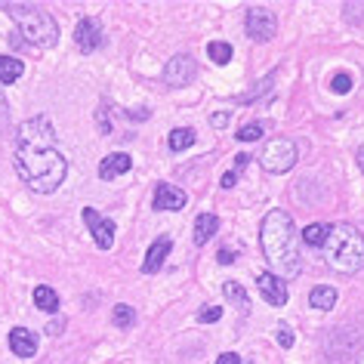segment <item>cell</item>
<instances>
[{"mask_svg": "<svg viewBox=\"0 0 364 364\" xmlns=\"http://www.w3.org/2000/svg\"><path fill=\"white\" fill-rule=\"evenodd\" d=\"M16 173L31 192L53 195L68 176V161L56 149V127L47 114L28 117L16 130V151H13Z\"/></svg>", "mask_w": 364, "mask_h": 364, "instance_id": "obj_1", "label": "cell"}, {"mask_svg": "<svg viewBox=\"0 0 364 364\" xmlns=\"http://www.w3.org/2000/svg\"><path fill=\"white\" fill-rule=\"evenodd\" d=\"M259 247L266 257L272 275L281 281H294L303 272V257H299V235L294 216L287 210H269L259 223Z\"/></svg>", "mask_w": 364, "mask_h": 364, "instance_id": "obj_2", "label": "cell"}, {"mask_svg": "<svg viewBox=\"0 0 364 364\" xmlns=\"http://www.w3.org/2000/svg\"><path fill=\"white\" fill-rule=\"evenodd\" d=\"M321 253H324L327 269L340 272V275H355L364 266V238L355 225L333 223V225H327Z\"/></svg>", "mask_w": 364, "mask_h": 364, "instance_id": "obj_3", "label": "cell"}, {"mask_svg": "<svg viewBox=\"0 0 364 364\" xmlns=\"http://www.w3.org/2000/svg\"><path fill=\"white\" fill-rule=\"evenodd\" d=\"M4 10L16 25H19V34L31 43V47L50 50L59 43V25L47 10L31 6V4H4Z\"/></svg>", "mask_w": 364, "mask_h": 364, "instance_id": "obj_4", "label": "cell"}, {"mask_svg": "<svg viewBox=\"0 0 364 364\" xmlns=\"http://www.w3.org/2000/svg\"><path fill=\"white\" fill-rule=\"evenodd\" d=\"M259 164H262V170H266V173H287V170H294V164H296V145H294V139H284V136L272 139L266 149H262Z\"/></svg>", "mask_w": 364, "mask_h": 364, "instance_id": "obj_5", "label": "cell"}, {"mask_svg": "<svg viewBox=\"0 0 364 364\" xmlns=\"http://www.w3.org/2000/svg\"><path fill=\"white\" fill-rule=\"evenodd\" d=\"M244 28H247L250 41L257 43H266L278 34V19L269 6H250L247 10V19H244Z\"/></svg>", "mask_w": 364, "mask_h": 364, "instance_id": "obj_6", "label": "cell"}, {"mask_svg": "<svg viewBox=\"0 0 364 364\" xmlns=\"http://www.w3.org/2000/svg\"><path fill=\"white\" fill-rule=\"evenodd\" d=\"M195 77H198V62L188 53H179L164 65V84L167 87H188Z\"/></svg>", "mask_w": 364, "mask_h": 364, "instance_id": "obj_7", "label": "cell"}, {"mask_svg": "<svg viewBox=\"0 0 364 364\" xmlns=\"http://www.w3.org/2000/svg\"><path fill=\"white\" fill-rule=\"evenodd\" d=\"M84 223H87L90 235H93L96 247L99 250H112V244H114V223L105 220V216H99L93 207H84Z\"/></svg>", "mask_w": 364, "mask_h": 364, "instance_id": "obj_8", "label": "cell"}, {"mask_svg": "<svg viewBox=\"0 0 364 364\" xmlns=\"http://www.w3.org/2000/svg\"><path fill=\"white\" fill-rule=\"evenodd\" d=\"M257 290H259V296L266 299L269 306H275V309L284 306L287 296H290L287 294V284L281 278L272 275V272H259V275H257Z\"/></svg>", "mask_w": 364, "mask_h": 364, "instance_id": "obj_9", "label": "cell"}, {"mask_svg": "<svg viewBox=\"0 0 364 364\" xmlns=\"http://www.w3.org/2000/svg\"><path fill=\"white\" fill-rule=\"evenodd\" d=\"M75 43H77L80 53H96V50L105 43L102 25H99L96 19H90V16H87V19H80L77 28H75Z\"/></svg>", "mask_w": 364, "mask_h": 364, "instance_id": "obj_10", "label": "cell"}, {"mask_svg": "<svg viewBox=\"0 0 364 364\" xmlns=\"http://www.w3.org/2000/svg\"><path fill=\"white\" fill-rule=\"evenodd\" d=\"M186 201H188L186 192L170 186V182H161V186L154 188V210H182Z\"/></svg>", "mask_w": 364, "mask_h": 364, "instance_id": "obj_11", "label": "cell"}, {"mask_svg": "<svg viewBox=\"0 0 364 364\" xmlns=\"http://www.w3.org/2000/svg\"><path fill=\"white\" fill-rule=\"evenodd\" d=\"M133 167V158L127 151H112L108 158H102V164H99V179L112 182L117 176H124V173H130Z\"/></svg>", "mask_w": 364, "mask_h": 364, "instance_id": "obj_12", "label": "cell"}, {"mask_svg": "<svg viewBox=\"0 0 364 364\" xmlns=\"http://www.w3.org/2000/svg\"><path fill=\"white\" fill-rule=\"evenodd\" d=\"M170 250H173V241L167 238V235L154 241L151 247H149V253H145V259H142V272H145V275H154V272H161V266L170 257Z\"/></svg>", "mask_w": 364, "mask_h": 364, "instance_id": "obj_13", "label": "cell"}, {"mask_svg": "<svg viewBox=\"0 0 364 364\" xmlns=\"http://www.w3.org/2000/svg\"><path fill=\"white\" fill-rule=\"evenodd\" d=\"M10 349H13V355H19V358H34V355H38V336L31 331H25V327H13Z\"/></svg>", "mask_w": 364, "mask_h": 364, "instance_id": "obj_14", "label": "cell"}, {"mask_svg": "<svg viewBox=\"0 0 364 364\" xmlns=\"http://www.w3.org/2000/svg\"><path fill=\"white\" fill-rule=\"evenodd\" d=\"M216 232H220V216H216V213H201L195 220V235H192V238H195L198 247H204V244L210 241Z\"/></svg>", "mask_w": 364, "mask_h": 364, "instance_id": "obj_15", "label": "cell"}, {"mask_svg": "<svg viewBox=\"0 0 364 364\" xmlns=\"http://www.w3.org/2000/svg\"><path fill=\"white\" fill-rule=\"evenodd\" d=\"M25 75V62L16 56H0V84H16Z\"/></svg>", "mask_w": 364, "mask_h": 364, "instance_id": "obj_16", "label": "cell"}, {"mask_svg": "<svg viewBox=\"0 0 364 364\" xmlns=\"http://www.w3.org/2000/svg\"><path fill=\"white\" fill-rule=\"evenodd\" d=\"M336 299H340V294H336L333 287H315L312 294H309V306H315L318 312H327V309L336 306Z\"/></svg>", "mask_w": 364, "mask_h": 364, "instance_id": "obj_17", "label": "cell"}, {"mask_svg": "<svg viewBox=\"0 0 364 364\" xmlns=\"http://www.w3.org/2000/svg\"><path fill=\"white\" fill-rule=\"evenodd\" d=\"M34 306L41 309V312H56L59 309V294L53 287H47V284H41V287H34Z\"/></svg>", "mask_w": 364, "mask_h": 364, "instance_id": "obj_18", "label": "cell"}, {"mask_svg": "<svg viewBox=\"0 0 364 364\" xmlns=\"http://www.w3.org/2000/svg\"><path fill=\"white\" fill-rule=\"evenodd\" d=\"M167 145H170V151H186L188 145H195V130L192 127H176V130H170Z\"/></svg>", "mask_w": 364, "mask_h": 364, "instance_id": "obj_19", "label": "cell"}, {"mask_svg": "<svg viewBox=\"0 0 364 364\" xmlns=\"http://www.w3.org/2000/svg\"><path fill=\"white\" fill-rule=\"evenodd\" d=\"M324 238H327V223H309L303 229V241L309 247H321Z\"/></svg>", "mask_w": 364, "mask_h": 364, "instance_id": "obj_20", "label": "cell"}, {"mask_svg": "<svg viewBox=\"0 0 364 364\" xmlns=\"http://www.w3.org/2000/svg\"><path fill=\"white\" fill-rule=\"evenodd\" d=\"M207 56H210L216 65H229L232 62V47L225 41H210L207 43Z\"/></svg>", "mask_w": 364, "mask_h": 364, "instance_id": "obj_21", "label": "cell"}, {"mask_svg": "<svg viewBox=\"0 0 364 364\" xmlns=\"http://www.w3.org/2000/svg\"><path fill=\"white\" fill-rule=\"evenodd\" d=\"M112 321H114V327H121V331H127V327H133V324H136V309H133V306H127V303L114 306Z\"/></svg>", "mask_w": 364, "mask_h": 364, "instance_id": "obj_22", "label": "cell"}, {"mask_svg": "<svg viewBox=\"0 0 364 364\" xmlns=\"http://www.w3.org/2000/svg\"><path fill=\"white\" fill-rule=\"evenodd\" d=\"M235 136H238L241 142H257V139H262V136H266V127H262V124H244Z\"/></svg>", "mask_w": 364, "mask_h": 364, "instance_id": "obj_23", "label": "cell"}, {"mask_svg": "<svg viewBox=\"0 0 364 364\" xmlns=\"http://www.w3.org/2000/svg\"><path fill=\"white\" fill-rule=\"evenodd\" d=\"M223 294L229 296V299H235V303H238L241 309H247V294H244V287H241V284H235V281H225Z\"/></svg>", "mask_w": 364, "mask_h": 364, "instance_id": "obj_24", "label": "cell"}, {"mask_svg": "<svg viewBox=\"0 0 364 364\" xmlns=\"http://www.w3.org/2000/svg\"><path fill=\"white\" fill-rule=\"evenodd\" d=\"M331 90H333V93H340V96H346V93L352 90V75H346V71L333 75V77H331Z\"/></svg>", "mask_w": 364, "mask_h": 364, "instance_id": "obj_25", "label": "cell"}, {"mask_svg": "<svg viewBox=\"0 0 364 364\" xmlns=\"http://www.w3.org/2000/svg\"><path fill=\"white\" fill-rule=\"evenodd\" d=\"M220 318H223V309L220 306H207V309L198 312V321H201V324H213V321H220Z\"/></svg>", "mask_w": 364, "mask_h": 364, "instance_id": "obj_26", "label": "cell"}, {"mask_svg": "<svg viewBox=\"0 0 364 364\" xmlns=\"http://www.w3.org/2000/svg\"><path fill=\"white\" fill-rule=\"evenodd\" d=\"M275 340H278L281 349H290V346H294V331H290L287 324H278V336H275Z\"/></svg>", "mask_w": 364, "mask_h": 364, "instance_id": "obj_27", "label": "cell"}, {"mask_svg": "<svg viewBox=\"0 0 364 364\" xmlns=\"http://www.w3.org/2000/svg\"><path fill=\"white\" fill-rule=\"evenodd\" d=\"M96 124H99V133H102V136L112 133V121H108V105H102V108L96 112Z\"/></svg>", "mask_w": 364, "mask_h": 364, "instance_id": "obj_28", "label": "cell"}, {"mask_svg": "<svg viewBox=\"0 0 364 364\" xmlns=\"http://www.w3.org/2000/svg\"><path fill=\"white\" fill-rule=\"evenodd\" d=\"M10 127V102H6V96L0 93V133Z\"/></svg>", "mask_w": 364, "mask_h": 364, "instance_id": "obj_29", "label": "cell"}, {"mask_svg": "<svg viewBox=\"0 0 364 364\" xmlns=\"http://www.w3.org/2000/svg\"><path fill=\"white\" fill-rule=\"evenodd\" d=\"M216 259H220V266H229V262L238 259V250H232V247H223L220 253H216Z\"/></svg>", "mask_w": 364, "mask_h": 364, "instance_id": "obj_30", "label": "cell"}, {"mask_svg": "<svg viewBox=\"0 0 364 364\" xmlns=\"http://www.w3.org/2000/svg\"><path fill=\"white\" fill-rule=\"evenodd\" d=\"M62 327H65V318H56V321H50L47 324V336H59Z\"/></svg>", "mask_w": 364, "mask_h": 364, "instance_id": "obj_31", "label": "cell"}, {"mask_svg": "<svg viewBox=\"0 0 364 364\" xmlns=\"http://www.w3.org/2000/svg\"><path fill=\"white\" fill-rule=\"evenodd\" d=\"M235 158H238V161H235V170H232V173H238V176H241V170H244V167H247L250 154H247V151H241V154H235Z\"/></svg>", "mask_w": 364, "mask_h": 364, "instance_id": "obj_32", "label": "cell"}, {"mask_svg": "<svg viewBox=\"0 0 364 364\" xmlns=\"http://www.w3.org/2000/svg\"><path fill=\"white\" fill-rule=\"evenodd\" d=\"M216 364H241V355H235V352H223L220 358H216Z\"/></svg>", "mask_w": 364, "mask_h": 364, "instance_id": "obj_33", "label": "cell"}, {"mask_svg": "<svg viewBox=\"0 0 364 364\" xmlns=\"http://www.w3.org/2000/svg\"><path fill=\"white\" fill-rule=\"evenodd\" d=\"M235 182H238V173H225V176H223V188H235Z\"/></svg>", "mask_w": 364, "mask_h": 364, "instance_id": "obj_34", "label": "cell"}, {"mask_svg": "<svg viewBox=\"0 0 364 364\" xmlns=\"http://www.w3.org/2000/svg\"><path fill=\"white\" fill-rule=\"evenodd\" d=\"M210 124H213V127H225V124H229V114H225V112L213 114V117H210Z\"/></svg>", "mask_w": 364, "mask_h": 364, "instance_id": "obj_35", "label": "cell"}, {"mask_svg": "<svg viewBox=\"0 0 364 364\" xmlns=\"http://www.w3.org/2000/svg\"><path fill=\"white\" fill-rule=\"evenodd\" d=\"M355 161H358V167H361V173H364V145L358 151H355Z\"/></svg>", "mask_w": 364, "mask_h": 364, "instance_id": "obj_36", "label": "cell"}, {"mask_svg": "<svg viewBox=\"0 0 364 364\" xmlns=\"http://www.w3.org/2000/svg\"><path fill=\"white\" fill-rule=\"evenodd\" d=\"M355 364H364V352H358V358H355Z\"/></svg>", "mask_w": 364, "mask_h": 364, "instance_id": "obj_37", "label": "cell"}]
</instances>
